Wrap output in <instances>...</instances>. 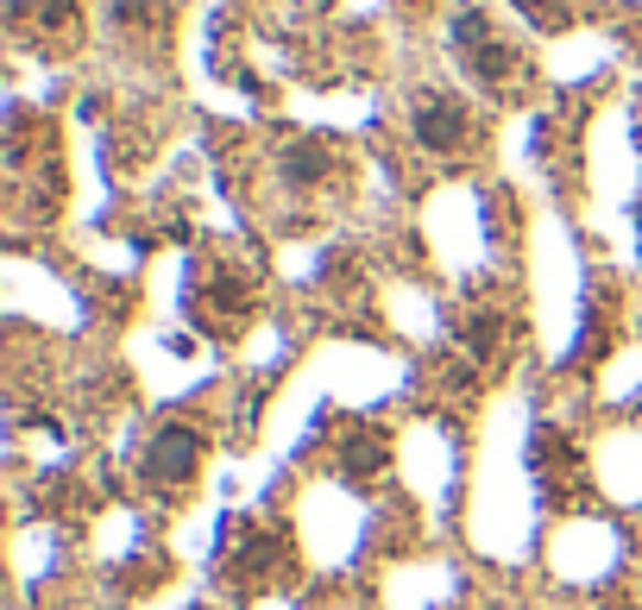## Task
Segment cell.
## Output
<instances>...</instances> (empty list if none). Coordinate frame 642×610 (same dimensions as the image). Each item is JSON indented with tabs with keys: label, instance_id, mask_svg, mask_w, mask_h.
I'll use <instances>...</instances> for the list:
<instances>
[{
	"label": "cell",
	"instance_id": "1",
	"mask_svg": "<svg viewBox=\"0 0 642 610\" xmlns=\"http://www.w3.org/2000/svg\"><path fill=\"white\" fill-rule=\"evenodd\" d=\"M202 447L208 440L196 435V428H183V422H171V428H157L152 447H145V479L152 484H183L202 472Z\"/></svg>",
	"mask_w": 642,
	"mask_h": 610
},
{
	"label": "cell",
	"instance_id": "8",
	"mask_svg": "<svg viewBox=\"0 0 642 610\" xmlns=\"http://www.w3.org/2000/svg\"><path fill=\"white\" fill-rule=\"evenodd\" d=\"M466 340H472L479 359H491V352L504 347V322H498V315H479V322H466Z\"/></svg>",
	"mask_w": 642,
	"mask_h": 610
},
{
	"label": "cell",
	"instance_id": "7",
	"mask_svg": "<svg viewBox=\"0 0 642 610\" xmlns=\"http://www.w3.org/2000/svg\"><path fill=\"white\" fill-rule=\"evenodd\" d=\"M454 44H460L466 57H472L479 44H491V20L479 13V7H466V13H454Z\"/></svg>",
	"mask_w": 642,
	"mask_h": 610
},
{
	"label": "cell",
	"instance_id": "5",
	"mask_svg": "<svg viewBox=\"0 0 642 610\" xmlns=\"http://www.w3.org/2000/svg\"><path fill=\"white\" fill-rule=\"evenodd\" d=\"M466 64H472V76H479V83H504V76H510V64H516V57H510L504 44L491 39V44H479V51H472Z\"/></svg>",
	"mask_w": 642,
	"mask_h": 610
},
{
	"label": "cell",
	"instance_id": "6",
	"mask_svg": "<svg viewBox=\"0 0 642 610\" xmlns=\"http://www.w3.org/2000/svg\"><path fill=\"white\" fill-rule=\"evenodd\" d=\"M208 303L221 308L227 322H246V315H252V290L233 284V277H221V284H208Z\"/></svg>",
	"mask_w": 642,
	"mask_h": 610
},
{
	"label": "cell",
	"instance_id": "4",
	"mask_svg": "<svg viewBox=\"0 0 642 610\" xmlns=\"http://www.w3.org/2000/svg\"><path fill=\"white\" fill-rule=\"evenodd\" d=\"M284 176L290 183H322V176H328V145H322V139L284 145Z\"/></svg>",
	"mask_w": 642,
	"mask_h": 610
},
{
	"label": "cell",
	"instance_id": "9",
	"mask_svg": "<svg viewBox=\"0 0 642 610\" xmlns=\"http://www.w3.org/2000/svg\"><path fill=\"white\" fill-rule=\"evenodd\" d=\"M516 13H523L530 25H542V32L567 25V7H561V0H516Z\"/></svg>",
	"mask_w": 642,
	"mask_h": 610
},
{
	"label": "cell",
	"instance_id": "2",
	"mask_svg": "<svg viewBox=\"0 0 642 610\" xmlns=\"http://www.w3.org/2000/svg\"><path fill=\"white\" fill-rule=\"evenodd\" d=\"M416 139L428 145V152H454L466 139V113L454 108V101H422L416 108Z\"/></svg>",
	"mask_w": 642,
	"mask_h": 610
},
{
	"label": "cell",
	"instance_id": "3",
	"mask_svg": "<svg viewBox=\"0 0 642 610\" xmlns=\"http://www.w3.org/2000/svg\"><path fill=\"white\" fill-rule=\"evenodd\" d=\"M384 459H391V447H384V435H378V428H347V435H340V466H347L353 479H372V472H384Z\"/></svg>",
	"mask_w": 642,
	"mask_h": 610
}]
</instances>
